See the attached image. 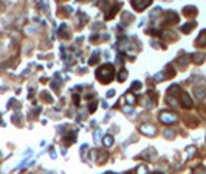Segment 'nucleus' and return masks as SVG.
Listing matches in <instances>:
<instances>
[{
    "instance_id": "nucleus-1",
    "label": "nucleus",
    "mask_w": 206,
    "mask_h": 174,
    "mask_svg": "<svg viewBox=\"0 0 206 174\" xmlns=\"http://www.w3.org/2000/svg\"><path fill=\"white\" fill-rule=\"evenodd\" d=\"M96 78L99 79L102 84L110 83V81L115 78V68H113V65L105 64V65H102V67H99L98 72H96Z\"/></svg>"
},
{
    "instance_id": "nucleus-2",
    "label": "nucleus",
    "mask_w": 206,
    "mask_h": 174,
    "mask_svg": "<svg viewBox=\"0 0 206 174\" xmlns=\"http://www.w3.org/2000/svg\"><path fill=\"white\" fill-rule=\"evenodd\" d=\"M160 120H161V123H164V124H172V123L177 121V115L175 113H171V112H161Z\"/></svg>"
},
{
    "instance_id": "nucleus-3",
    "label": "nucleus",
    "mask_w": 206,
    "mask_h": 174,
    "mask_svg": "<svg viewBox=\"0 0 206 174\" xmlns=\"http://www.w3.org/2000/svg\"><path fill=\"white\" fill-rule=\"evenodd\" d=\"M152 3V0H132V5L137 11H143L144 8H147Z\"/></svg>"
},
{
    "instance_id": "nucleus-4",
    "label": "nucleus",
    "mask_w": 206,
    "mask_h": 174,
    "mask_svg": "<svg viewBox=\"0 0 206 174\" xmlns=\"http://www.w3.org/2000/svg\"><path fill=\"white\" fill-rule=\"evenodd\" d=\"M141 132H143V134H149V135H155L156 129L154 126H150V124H144V126L141 128Z\"/></svg>"
},
{
    "instance_id": "nucleus-5",
    "label": "nucleus",
    "mask_w": 206,
    "mask_h": 174,
    "mask_svg": "<svg viewBox=\"0 0 206 174\" xmlns=\"http://www.w3.org/2000/svg\"><path fill=\"white\" fill-rule=\"evenodd\" d=\"M181 104L184 106V107H192V101L191 100H189V96L186 95V93H184V95H181Z\"/></svg>"
},
{
    "instance_id": "nucleus-6",
    "label": "nucleus",
    "mask_w": 206,
    "mask_h": 174,
    "mask_svg": "<svg viewBox=\"0 0 206 174\" xmlns=\"http://www.w3.org/2000/svg\"><path fill=\"white\" fill-rule=\"evenodd\" d=\"M197 44L198 45H206V31H203L202 34H200V37L197 39Z\"/></svg>"
},
{
    "instance_id": "nucleus-7",
    "label": "nucleus",
    "mask_w": 206,
    "mask_h": 174,
    "mask_svg": "<svg viewBox=\"0 0 206 174\" xmlns=\"http://www.w3.org/2000/svg\"><path fill=\"white\" fill-rule=\"evenodd\" d=\"M126 78H127V72H126V70H121L119 75H118V81H119V83H122V81H126Z\"/></svg>"
},
{
    "instance_id": "nucleus-8",
    "label": "nucleus",
    "mask_w": 206,
    "mask_h": 174,
    "mask_svg": "<svg viewBox=\"0 0 206 174\" xmlns=\"http://www.w3.org/2000/svg\"><path fill=\"white\" fill-rule=\"evenodd\" d=\"M194 26H195V24H194V22H191V25L181 26V31H183V33H189V31H191V30L194 28Z\"/></svg>"
},
{
    "instance_id": "nucleus-9",
    "label": "nucleus",
    "mask_w": 206,
    "mask_h": 174,
    "mask_svg": "<svg viewBox=\"0 0 206 174\" xmlns=\"http://www.w3.org/2000/svg\"><path fill=\"white\" fill-rule=\"evenodd\" d=\"M194 62H197V64H200V62H203V54H200V53H197V54H194Z\"/></svg>"
},
{
    "instance_id": "nucleus-10",
    "label": "nucleus",
    "mask_w": 206,
    "mask_h": 174,
    "mask_svg": "<svg viewBox=\"0 0 206 174\" xmlns=\"http://www.w3.org/2000/svg\"><path fill=\"white\" fill-rule=\"evenodd\" d=\"M195 96L202 100V98L205 96V90H203V89H195Z\"/></svg>"
},
{
    "instance_id": "nucleus-11",
    "label": "nucleus",
    "mask_w": 206,
    "mask_h": 174,
    "mask_svg": "<svg viewBox=\"0 0 206 174\" xmlns=\"http://www.w3.org/2000/svg\"><path fill=\"white\" fill-rule=\"evenodd\" d=\"M112 143H113V138L110 137V135H107V137L104 138V145L105 146H112Z\"/></svg>"
},
{
    "instance_id": "nucleus-12",
    "label": "nucleus",
    "mask_w": 206,
    "mask_h": 174,
    "mask_svg": "<svg viewBox=\"0 0 206 174\" xmlns=\"http://www.w3.org/2000/svg\"><path fill=\"white\" fill-rule=\"evenodd\" d=\"M126 101L129 103V104H133V103H135V100H133V96H132V95H130V93H127V95H126Z\"/></svg>"
},
{
    "instance_id": "nucleus-13",
    "label": "nucleus",
    "mask_w": 206,
    "mask_h": 174,
    "mask_svg": "<svg viewBox=\"0 0 206 174\" xmlns=\"http://www.w3.org/2000/svg\"><path fill=\"white\" fill-rule=\"evenodd\" d=\"M166 135H167V137H173V132H171V130H166Z\"/></svg>"
}]
</instances>
